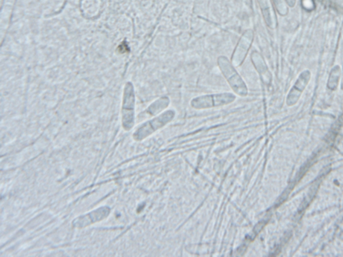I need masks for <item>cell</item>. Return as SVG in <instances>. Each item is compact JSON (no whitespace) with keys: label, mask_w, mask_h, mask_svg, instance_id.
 <instances>
[{"label":"cell","mask_w":343,"mask_h":257,"mask_svg":"<svg viewBox=\"0 0 343 257\" xmlns=\"http://www.w3.org/2000/svg\"><path fill=\"white\" fill-rule=\"evenodd\" d=\"M235 97L233 95L228 94H221L210 95V96H203L199 97V98L195 99L193 101L197 104V106L200 105V107H210L213 105L227 104V103H230L231 101L234 100Z\"/></svg>","instance_id":"cell-3"},{"label":"cell","mask_w":343,"mask_h":257,"mask_svg":"<svg viewBox=\"0 0 343 257\" xmlns=\"http://www.w3.org/2000/svg\"><path fill=\"white\" fill-rule=\"evenodd\" d=\"M219 66H220L221 71L224 74L225 77L227 78V81L229 82L231 87L234 89L235 92L238 94L241 95L243 93V95H245L247 93V89L245 83L235 71L234 68L231 66L229 61H227V59L221 57L219 59Z\"/></svg>","instance_id":"cell-1"},{"label":"cell","mask_w":343,"mask_h":257,"mask_svg":"<svg viewBox=\"0 0 343 257\" xmlns=\"http://www.w3.org/2000/svg\"><path fill=\"white\" fill-rule=\"evenodd\" d=\"M286 1L291 7H294L295 3H296V0H286Z\"/></svg>","instance_id":"cell-5"},{"label":"cell","mask_w":343,"mask_h":257,"mask_svg":"<svg viewBox=\"0 0 343 257\" xmlns=\"http://www.w3.org/2000/svg\"><path fill=\"white\" fill-rule=\"evenodd\" d=\"M311 74L309 71H304L299 76L296 83L293 86L288 97V103L289 105L294 104L300 98L301 94L310 81Z\"/></svg>","instance_id":"cell-2"},{"label":"cell","mask_w":343,"mask_h":257,"mask_svg":"<svg viewBox=\"0 0 343 257\" xmlns=\"http://www.w3.org/2000/svg\"><path fill=\"white\" fill-rule=\"evenodd\" d=\"M340 69L338 66L334 67L331 72L328 82V87L331 90H335L338 85V80L340 78Z\"/></svg>","instance_id":"cell-4"}]
</instances>
